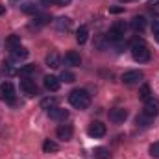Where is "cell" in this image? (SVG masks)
I'll list each match as a JSON object with an SVG mask.
<instances>
[{"mask_svg": "<svg viewBox=\"0 0 159 159\" xmlns=\"http://www.w3.org/2000/svg\"><path fill=\"white\" fill-rule=\"evenodd\" d=\"M139 96H141L144 102H146L148 98H152V96H150V87H148V85H143V89H141V94H139Z\"/></svg>", "mask_w": 159, "mask_h": 159, "instance_id": "cell-27", "label": "cell"}, {"mask_svg": "<svg viewBox=\"0 0 159 159\" xmlns=\"http://www.w3.org/2000/svg\"><path fill=\"white\" fill-rule=\"evenodd\" d=\"M144 113L148 115V117H157L159 115V100L156 98H148L146 102H144Z\"/></svg>", "mask_w": 159, "mask_h": 159, "instance_id": "cell-9", "label": "cell"}, {"mask_svg": "<svg viewBox=\"0 0 159 159\" xmlns=\"http://www.w3.org/2000/svg\"><path fill=\"white\" fill-rule=\"evenodd\" d=\"M6 46L9 48V50H13V48H17V46H20V35H9L7 39H6Z\"/></svg>", "mask_w": 159, "mask_h": 159, "instance_id": "cell-19", "label": "cell"}, {"mask_svg": "<svg viewBox=\"0 0 159 159\" xmlns=\"http://www.w3.org/2000/svg\"><path fill=\"white\" fill-rule=\"evenodd\" d=\"M9 57H11V61H22L28 57V50L22 46H17V48L9 50Z\"/></svg>", "mask_w": 159, "mask_h": 159, "instance_id": "cell-11", "label": "cell"}, {"mask_svg": "<svg viewBox=\"0 0 159 159\" xmlns=\"http://www.w3.org/2000/svg\"><path fill=\"white\" fill-rule=\"evenodd\" d=\"M43 150H44L46 154H50V152H57V150H59V146H57V143H54V141L46 139V141L43 143Z\"/></svg>", "mask_w": 159, "mask_h": 159, "instance_id": "cell-21", "label": "cell"}, {"mask_svg": "<svg viewBox=\"0 0 159 159\" xmlns=\"http://www.w3.org/2000/svg\"><path fill=\"white\" fill-rule=\"evenodd\" d=\"M22 11H24V13H37V6L32 4V2H26V4L22 6Z\"/></svg>", "mask_w": 159, "mask_h": 159, "instance_id": "cell-25", "label": "cell"}, {"mask_svg": "<svg viewBox=\"0 0 159 159\" xmlns=\"http://www.w3.org/2000/svg\"><path fill=\"white\" fill-rule=\"evenodd\" d=\"M143 78H144V74L141 70H128V72L122 74V81L126 85H135V83H139Z\"/></svg>", "mask_w": 159, "mask_h": 159, "instance_id": "cell-8", "label": "cell"}, {"mask_svg": "<svg viewBox=\"0 0 159 159\" xmlns=\"http://www.w3.org/2000/svg\"><path fill=\"white\" fill-rule=\"evenodd\" d=\"M2 11H4V7H2V6H0V13H2Z\"/></svg>", "mask_w": 159, "mask_h": 159, "instance_id": "cell-32", "label": "cell"}, {"mask_svg": "<svg viewBox=\"0 0 159 159\" xmlns=\"http://www.w3.org/2000/svg\"><path fill=\"white\" fill-rule=\"evenodd\" d=\"M34 72H35V65H24V67L19 69V76H22V78H28Z\"/></svg>", "mask_w": 159, "mask_h": 159, "instance_id": "cell-22", "label": "cell"}, {"mask_svg": "<svg viewBox=\"0 0 159 159\" xmlns=\"http://www.w3.org/2000/svg\"><path fill=\"white\" fill-rule=\"evenodd\" d=\"M48 117L52 120H65L69 117V111L67 109H61V107H52V109H48Z\"/></svg>", "mask_w": 159, "mask_h": 159, "instance_id": "cell-12", "label": "cell"}, {"mask_svg": "<svg viewBox=\"0 0 159 159\" xmlns=\"http://www.w3.org/2000/svg\"><path fill=\"white\" fill-rule=\"evenodd\" d=\"M93 157L94 159H109L111 157V154H109L107 148H104V146H96V148L93 150Z\"/></svg>", "mask_w": 159, "mask_h": 159, "instance_id": "cell-16", "label": "cell"}, {"mask_svg": "<svg viewBox=\"0 0 159 159\" xmlns=\"http://www.w3.org/2000/svg\"><path fill=\"white\" fill-rule=\"evenodd\" d=\"M131 56L135 61L139 63H146L150 59V50L146 46V43L143 39H133L131 41Z\"/></svg>", "mask_w": 159, "mask_h": 159, "instance_id": "cell-1", "label": "cell"}, {"mask_svg": "<svg viewBox=\"0 0 159 159\" xmlns=\"http://www.w3.org/2000/svg\"><path fill=\"white\" fill-rule=\"evenodd\" d=\"M109 11H111V13H120L122 7H109Z\"/></svg>", "mask_w": 159, "mask_h": 159, "instance_id": "cell-31", "label": "cell"}, {"mask_svg": "<svg viewBox=\"0 0 159 159\" xmlns=\"http://www.w3.org/2000/svg\"><path fill=\"white\" fill-rule=\"evenodd\" d=\"M150 156H152V157H159V141L150 146Z\"/></svg>", "mask_w": 159, "mask_h": 159, "instance_id": "cell-28", "label": "cell"}, {"mask_svg": "<svg viewBox=\"0 0 159 159\" xmlns=\"http://www.w3.org/2000/svg\"><path fill=\"white\" fill-rule=\"evenodd\" d=\"M61 80L67 81V83H72V81L76 80V76H74L72 72H69V70H63V72H61Z\"/></svg>", "mask_w": 159, "mask_h": 159, "instance_id": "cell-26", "label": "cell"}, {"mask_svg": "<svg viewBox=\"0 0 159 159\" xmlns=\"http://www.w3.org/2000/svg\"><path fill=\"white\" fill-rule=\"evenodd\" d=\"M152 32H154V37H156V41L159 43V22H157V20H154V24H152Z\"/></svg>", "mask_w": 159, "mask_h": 159, "instance_id": "cell-29", "label": "cell"}, {"mask_svg": "<svg viewBox=\"0 0 159 159\" xmlns=\"http://www.w3.org/2000/svg\"><path fill=\"white\" fill-rule=\"evenodd\" d=\"M69 102H70V106L76 107V109H87L89 104H91V96H89L87 91L76 89V91H72V93L69 94Z\"/></svg>", "mask_w": 159, "mask_h": 159, "instance_id": "cell-2", "label": "cell"}, {"mask_svg": "<svg viewBox=\"0 0 159 159\" xmlns=\"http://www.w3.org/2000/svg\"><path fill=\"white\" fill-rule=\"evenodd\" d=\"M20 91H22V94L32 98V96L37 94V85H35V81H32L30 78H22L20 80Z\"/></svg>", "mask_w": 159, "mask_h": 159, "instance_id": "cell-6", "label": "cell"}, {"mask_svg": "<svg viewBox=\"0 0 159 159\" xmlns=\"http://www.w3.org/2000/svg\"><path fill=\"white\" fill-rule=\"evenodd\" d=\"M57 106V100L56 98H44V100H41V107L43 109H52V107H56Z\"/></svg>", "mask_w": 159, "mask_h": 159, "instance_id": "cell-24", "label": "cell"}, {"mask_svg": "<svg viewBox=\"0 0 159 159\" xmlns=\"http://www.w3.org/2000/svg\"><path fill=\"white\" fill-rule=\"evenodd\" d=\"M122 2H128V0H122Z\"/></svg>", "mask_w": 159, "mask_h": 159, "instance_id": "cell-33", "label": "cell"}, {"mask_svg": "<svg viewBox=\"0 0 159 159\" xmlns=\"http://www.w3.org/2000/svg\"><path fill=\"white\" fill-rule=\"evenodd\" d=\"M59 63H61V59H59V56H57L56 52H50V54L46 56V65H48L50 69H57Z\"/></svg>", "mask_w": 159, "mask_h": 159, "instance_id": "cell-17", "label": "cell"}, {"mask_svg": "<svg viewBox=\"0 0 159 159\" xmlns=\"http://www.w3.org/2000/svg\"><path fill=\"white\" fill-rule=\"evenodd\" d=\"M0 100L9 102V104L15 100V87H13L11 81H6V83L0 85Z\"/></svg>", "mask_w": 159, "mask_h": 159, "instance_id": "cell-4", "label": "cell"}, {"mask_svg": "<svg viewBox=\"0 0 159 159\" xmlns=\"http://www.w3.org/2000/svg\"><path fill=\"white\" fill-rule=\"evenodd\" d=\"M124 34H126V24H124V22H117V24L107 32L106 39L109 41V43H120V41L124 39Z\"/></svg>", "mask_w": 159, "mask_h": 159, "instance_id": "cell-3", "label": "cell"}, {"mask_svg": "<svg viewBox=\"0 0 159 159\" xmlns=\"http://www.w3.org/2000/svg\"><path fill=\"white\" fill-rule=\"evenodd\" d=\"M131 28H133L135 32H143V30L146 28V19H144V17H133V19H131Z\"/></svg>", "mask_w": 159, "mask_h": 159, "instance_id": "cell-15", "label": "cell"}, {"mask_svg": "<svg viewBox=\"0 0 159 159\" xmlns=\"http://www.w3.org/2000/svg\"><path fill=\"white\" fill-rule=\"evenodd\" d=\"M106 131H107V129H106V124H102V122H98V120L91 122L89 128H87V133H89L93 139H100V137H104Z\"/></svg>", "mask_w": 159, "mask_h": 159, "instance_id": "cell-5", "label": "cell"}, {"mask_svg": "<svg viewBox=\"0 0 159 159\" xmlns=\"http://www.w3.org/2000/svg\"><path fill=\"white\" fill-rule=\"evenodd\" d=\"M56 28L57 30H69L70 28V19H67V17H59L57 20H56Z\"/></svg>", "mask_w": 159, "mask_h": 159, "instance_id": "cell-20", "label": "cell"}, {"mask_svg": "<svg viewBox=\"0 0 159 159\" xmlns=\"http://www.w3.org/2000/svg\"><path fill=\"white\" fill-rule=\"evenodd\" d=\"M44 87H46V91H57L59 89V78H56V76H44Z\"/></svg>", "mask_w": 159, "mask_h": 159, "instance_id": "cell-14", "label": "cell"}, {"mask_svg": "<svg viewBox=\"0 0 159 159\" xmlns=\"http://www.w3.org/2000/svg\"><path fill=\"white\" fill-rule=\"evenodd\" d=\"M89 39V30H87V26H80L78 32H76V41H78L80 44H85Z\"/></svg>", "mask_w": 159, "mask_h": 159, "instance_id": "cell-18", "label": "cell"}, {"mask_svg": "<svg viewBox=\"0 0 159 159\" xmlns=\"http://www.w3.org/2000/svg\"><path fill=\"white\" fill-rule=\"evenodd\" d=\"M65 63H67V65H70V67H80L81 57H80L78 52L70 50V52H67V54H65Z\"/></svg>", "mask_w": 159, "mask_h": 159, "instance_id": "cell-13", "label": "cell"}, {"mask_svg": "<svg viewBox=\"0 0 159 159\" xmlns=\"http://www.w3.org/2000/svg\"><path fill=\"white\" fill-rule=\"evenodd\" d=\"M54 4H57V6H67V4H70V0H52Z\"/></svg>", "mask_w": 159, "mask_h": 159, "instance_id": "cell-30", "label": "cell"}, {"mask_svg": "<svg viewBox=\"0 0 159 159\" xmlns=\"http://www.w3.org/2000/svg\"><path fill=\"white\" fill-rule=\"evenodd\" d=\"M56 135H57V139H61V141H70V139H72V126L61 124V126L56 129Z\"/></svg>", "mask_w": 159, "mask_h": 159, "instance_id": "cell-10", "label": "cell"}, {"mask_svg": "<svg viewBox=\"0 0 159 159\" xmlns=\"http://www.w3.org/2000/svg\"><path fill=\"white\" fill-rule=\"evenodd\" d=\"M150 122H152V117H148L146 113H143V115L137 117V126H141V128H148Z\"/></svg>", "mask_w": 159, "mask_h": 159, "instance_id": "cell-23", "label": "cell"}, {"mask_svg": "<svg viewBox=\"0 0 159 159\" xmlns=\"http://www.w3.org/2000/svg\"><path fill=\"white\" fill-rule=\"evenodd\" d=\"M109 120L113 122V124H122L124 120L128 119V111L124 109V107H113V109H109Z\"/></svg>", "mask_w": 159, "mask_h": 159, "instance_id": "cell-7", "label": "cell"}]
</instances>
